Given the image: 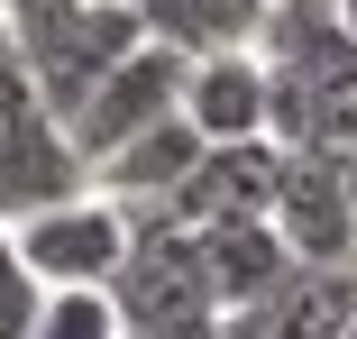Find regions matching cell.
Returning a JSON list of instances; mask_svg holds the SVG:
<instances>
[{"label": "cell", "mask_w": 357, "mask_h": 339, "mask_svg": "<svg viewBox=\"0 0 357 339\" xmlns=\"http://www.w3.org/2000/svg\"><path fill=\"white\" fill-rule=\"evenodd\" d=\"M0 19H10L19 55H28V83H37L46 119H64V128L147 46V28L128 19V0H0Z\"/></svg>", "instance_id": "obj_1"}, {"label": "cell", "mask_w": 357, "mask_h": 339, "mask_svg": "<svg viewBox=\"0 0 357 339\" xmlns=\"http://www.w3.org/2000/svg\"><path fill=\"white\" fill-rule=\"evenodd\" d=\"M137 239L110 276V303H119V330L128 339H220V294H211V266H202V239L156 220V211H128Z\"/></svg>", "instance_id": "obj_2"}, {"label": "cell", "mask_w": 357, "mask_h": 339, "mask_svg": "<svg viewBox=\"0 0 357 339\" xmlns=\"http://www.w3.org/2000/svg\"><path fill=\"white\" fill-rule=\"evenodd\" d=\"M10 239H19L28 276H37L46 294H110V276H119V257H128L137 220L119 211L110 193H83V202H64V211L19 220Z\"/></svg>", "instance_id": "obj_3"}, {"label": "cell", "mask_w": 357, "mask_h": 339, "mask_svg": "<svg viewBox=\"0 0 357 339\" xmlns=\"http://www.w3.org/2000/svg\"><path fill=\"white\" fill-rule=\"evenodd\" d=\"M284 248H294L303 266H330V276H357V193L330 156H303V147H284L275 165V211Z\"/></svg>", "instance_id": "obj_4"}, {"label": "cell", "mask_w": 357, "mask_h": 339, "mask_svg": "<svg viewBox=\"0 0 357 339\" xmlns=\"http://www.w3.org/2000/svg\"><path fill=\"white\" fill-rule=\"evenodd\" d=\"M83 193H92V156L74 147L64 119H46V110L0 119V229H19L37 211H64Z\"/></svg>", "instance_id": "obj_5"}, {"label": "cell", "mask_w": 357, "mask_h": 339, "mask_svg": "<svg viewBox=\"0 0 357 339\" xmlns=\"http://www.w3.org/2000/svg\"><path fill=\"white\" fill-rule=\"evenodd\" d=\"M183 74H192V55H174V46H137L119 74L92 92V110L74 119V147L101 165V156H119L128 138H147V128H165V119H183Z\"/></svg>", "instance_id": "obj_6"}, {"label": "cell", "mask_w": 357, "mask_h": 339, "mask_svg": "<svg viewBox=\"0 0 357 339\" xmlns=\"http://www.w3.org/2000/svg\"><path fill=\"white\" fill-rule=\"evenodd\" d=\"M183 119L202 128V147H248V138H266V128H275L266 55H257V46L192 55V74H183Z\"/></svg>", "instance_id": "obj_7"}, {"label": "cell", "mask_w": 357, "mask_h": 339, "mask_svg": "<svg viewBox=\"0 0 357 339\" xmlns=\"http://www.w3.org/2000/svg\"><path fill=\"white\" fill-rule=\"evenodd\" d=\"M275 165H284V147H275V138H248V147H202V165L183 174V193L165 202L156 220H174V229L266 220V211H275Z\"/></svg>", "instance_id": "obj_8"}, {"label": "cell", "mask_w": 357, "mask_h": 339, "mask_svg": "<svg viewBox=\"0 0 357 339\" xmlns=\"http://www.w3.org/2000/svg\"><path fill=\"white\" fill-rule=\"evenodd\" d=\"M348 312H357V276L294 266L266 303H238L220 321V339H348Z\"/></svg>", "instance_id": "obj_9"}, {"label": "cell", "mask_w": 357, "mask_h": 339, "mask_svg": "<svg viewBox=\"0 0 357 339\" xmlns=\"http://www.w3.org/2000/svg\"><path fill=\"white\" fill-rule=\"evenodd\" d=\"M192 239H202V266H211V294H220V312L266 303V294L303 266L294 248H284L275 220H220V229H192Z\"/></svg>", "instance_id": "obj_10"}, {"label": "cell", "mask_w": 357, "mask_h": 339, "mask_svg": "<svg viewBox=\"0 0 357 339\" xmlns=\"http://www.w3.org/2000/svg\"><path fill=\"white\" fill-rule=\"evenodd\" d=\"M128 19L174 55H220V46H257L275 0H128Z\"/></svg>", "instance_id": "obj_11"}, {"label": "cell", "mask_w": 357, "mask_h": 339, "mask_svg": "<svg viewBox=\"0 0 357 339\" xmlns=\"http://www.w3.org/2000/svg\"><path fill=\"white\" fill-rule=\"evenodd\" d=\"M28 339H128V330H119L110 294H46V312H37Z\"/></svg>", "instance_id": "obj_12"}, {"label": "cell", "mask_w": 357, "mask_h": 339, "mask_svg": "<svg viewBox=\"0 0 357 339\" xmlns=\"http://www.w3.org/2000/svg\"><path fill=\"white\" fill-rule=\"evenodd\" d=\"M37 312H46V285L28 276L19 239L0 229V339H28V330H37Z\"/></svg>", "instance_id": "obj_13"}, {"label": "cell", "mask_w": 357, "mask_h": 339, "mask_svg": "<svg viewBox=\"0 0 357 339\" xmlns=\"http://www.w3.org/2000/svg\"><path fill=\"white\" fill-rule=\"evenodd\" d=\"M19 110H46V101H37V83H28V55H19L10 19H0V119H19Z\"/></svg>", "instance_id": "obj_14"}, {"label": "cell", "mask_w": 357, "mask_h": 339, "mask_svg": "<svg viewBox=\"0 0 357 339\" xmlns=\"http://www.w3.org/2000/svg\"><path fill=\"white\" fill-rule=\"evenodd\" d=\"M330 19H339V28H348V37H357V0H330Z\"/></svg>", "instance_id": "obj_15"}, {"label": "cell", "mask_w": 357, "mask_h": 339, "mask_svg": "<svg viewBox=\"0 0 357 339\" xmlns=\"http://www.w3.org/2000/svg\"><path fill=\"white\" fill-rule=\"evenodd\" d=\"M275 10H330V0H275Z\"/></svg>", "instance_id": "obj_16"}, {"label": "cell", "mask_w": 357, "mask_h": 339, "mask_svg": "<svg viewBox=\"0 0 357 339\" xmlns=\"http://www.w3.org/2000/svg\"><path fill=\"white\" fill-rule=\"evenodd\" d=\"M348 339H357V312H348Z\"/></svg>", "instance_id": "obj_17"}]
</instances>
